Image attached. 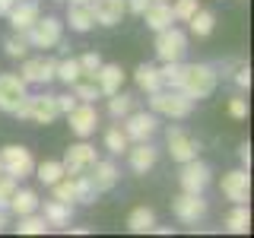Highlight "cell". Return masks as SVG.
<instances>
[{"label": "cell", "instance_id": "45", "mask_svg": "<svg viewBox=\"0 0 254 238\" xmlns=\"http://www.w3.org/2000/svg\"><path fill=\"white\" fill-rule=\"evenodd\" d=\"M238 159H242V169H251V143L238 146Z\"/></svg>", "mask_w": 254, "mask_h": 238}, {"label": "cell", "instance_id": "41", "mask_svg": "<svg viewBox=\"0 0 254 238\" xmlns=\"http://www.w3.org/2000/svg\"><path fill=\"white\" fill-rule=\"evenodd\" d=\"M232 79H235V86L242 92H248L251 89V67H248V63H238V67L232 70Z\"/></svg>", "mask_w": 254, "mask_h": 238}, {"label": "cell", "instance_id": "36", "mask_svg": "<svg viewBox=\"0 0 254 238\" xmlns=\"http://www.w3.org/2000/svg\"><path fill=\"white\" fill-rule=\"evenodd\" d=\"M29 38H26V32H13L10 38L3 42V51H6V58H13V60H22L29 54Z\"/></svg>", "mask_w": 254, "mask_h": 238}, {"label": "cell", "instance_id": "14", "mask_svg": "<svg viewBox=\"0 0 254 238\" xmlns=\"http://www.w3.org/2000/svg\"><path fill=\"white\" fill-rule=\"evenodd\" d=\"M172 213H175V219L178 222H197V219H203L206 216V200H203V194H188V190H181V197H175V203H172Z\"/></svg>", "mask_w": 254, "mask_h": 238}, {"label": "cell", "instance_id": "10", "mask_svg": "<svg viewBox=\"0 0 254 238\" xmlns=\"http://www.w3.org/2000/svg\"><path fill=\"white\" fill-rule=\"evenodd\" d=\"M26 95H29V83L19 73H0V111L3 115H13Z\"/></svg>", "mask_w": 254, "mask_h": 238}, {"label": "cell", "instance_id": "44", "mask_svg": "<svg viewBox=\"0 0 254 238\" xmlns=\"http://www.w3.org/2000/svg\"><path fill=\"white\" fill-rule=\"evenodd\" d=\"M127 3V13H133V16H140L143 10H146L149 3H153V0H124Z\"/></svg>", "mask_w": 254, "mask_h": 238}, {"label": "cell", "instance_id": "13", "mask_svg": "<svg viewBox=\"0 0 254 238\" xmlns=\"http://www.w3.org/2000/svg\"><path fill=\"white\" fill-rule=\"evenodd\" d=\"M95 146L92 143H86V140H79V143H73V146L64 153V172L67 175H83V172H89L92 169V162H95Z\"/></svg>", "mask_w": 254, "mask_h": 238}, {"label": "cell", "instance_id": "3", "mask_svg": "<svg viewBox=\"0 0 254 238\" xmlns=\"http://www.w3.org/2000/svg\"><path fill=\"white\" fill-rule=\"evenodd\" d=\"M19 121H32V124H54L61 118V111H58V102H54V95H26V99L16 105L13 111Z\"/></svg>", "mask_w": 254, "mask_h": 238}, {"label": "cell", "instance_id": "39", "mask_svg": "<svg viewBox=\"0 0 254 238\" xmlns=\"http://www.w3.org/2000/svg\"><path fill=\"white\" fill-rule=\"evenodd\" d=\"M76 60H79V70H83V79H95V70L102 67L99 51H86L83 58H76Z\"/></svg>", "mask_w": 254, "mask_h": 238}, {"label": "cell", "instance_id": "29", "mask_svg": "<svg viewBox=\"0 0 254 238\" xmlns=\"http://www.w3.org/2000/svg\"><path fill=\"white\" fill-rule=\"evenodd\" d=\"M16 219H19V222H16V232H19V235H45V232H51V226H48V222H45V216H42V213H26V216H16Z\"/></svg>", "mask_w": 254, "mask_h": 238}, {"label": "cell", "instance_id": "23", "mask_svg": "<svg viewBox=\"0 0 254 238\" xmlns=\"http://www.w3.org/2000/svg\"><path fill=\"white\" fill-rule=\"evenodd\" d=\"M67 26H70V32H76V35L92 32V29H95L92 3H70V10H67Z\"/></svg>", "mask_w": 254, "mask_h": 238}, {"label": "cell", "instance_id": "8", "mask_svg": "<svg viewBox=\"0 0 254 238\" xmlns=\"http://www.w3.org/2000/svg\"><path fill=\"white\" fill-rule=\"evenodd\" d=\"M210 181H213V172H210V165H206V162H200V159L181 162V175H178L181 190H188V194H203Z\"/></svg>", "mask_w": 254, "mask_h": 238}, {"label": "cell", "instance_id": "51", "mask_svg": "<svg viewBox=\"0 0 254 238\" xmlns=\"http://www.w3.org/2000/svg\"><path fill=\"white\" fill-rule=\"evenodd\" d=\"M13 3H16V0H13Z\"/></svg>", "mask_w": 254, "mask_h": 238}, {"label": "cell", "instance_id": "47", "mask_svg": "<svg viewBox=\"0 0 254 238\" xmlns=\"http://www.w3.org/2000/svg\"><path fill=\"white\" fill-rule=\"evenodd\" d=\"M13 6V0H0V16H6V10Z\"/></svg>", "mask_w": 254, "mask_h": 238}, {"label": "cell", "instance_id": "9", "mask_svg": "<svg viewBox=\"0 0 254 238\" xmlns=\"http://www.w3.org/2000/svg\"><path fill=\"white\" fill-rule=\"evenodd\" d=\"M165 143H169V156L175 162H190V159H197L200 153V140H194L185 127H169V133H165Z\"/></svg>", "mask_w": 254, "mask_h": 238}, {"label": "cell", "instance_id": "40", "mask_svg": "<svg viewBox=\"0 0 254 238\" xmlns=\"http://www.w3.org/2000/svg\"><path fill=\"white\" fill-rule=\"evenodd\" d=\"M16 187H19V181H16L13 175L0 172V210H6V206H10V197H13Z\"/></svg>", "mask_w": 254, "mask_h": 238}, {"label": "cell", "instance_id": "30", "mask_svg": "<svg viewBox=\"0 0 254 238\" xmlns=\"http://www.w3.org/2000/svg\"><path fill=\"white\" fill-rule=\"evenodd\" d=\"M73 178V203H95V184H92V178L89 175H70Z\"/></svg>", "mask_w": 254, "mask_h": 238}, {"label": "cell", "instance_id": "37", "mask_svg": "<svg viewBox=\"0 0 254 238\" xmlns=\"http://www.w3.org/2000/svg\"><path fill=\"white\" fill-rule=\"evenodd\" d=\"M73 95H76V102H95V99H102V92H99V86H95V79H83L79 76L73 86Z\"/></svg>", "mask_w": 254, "mask_h": 238}, {"label": "cell", "instance_id": "35", "mask_svg": "<svg viewBox=\"0 0 254 238\" xmlns=\"http://www.w3.org/2000/svg\"><path fill=\"white\" fill-rule=\"evenodd\" d=\"M32 175H35V178L42 181V184H48V187H51L54 181H61L67 172H64V162H54V159H48V162L35 165V172H32Z\"/></svg>", "mask_w": 254, "mask_h": 238}, {"label": "cell", "instance_id": "5", "mask_svg": "<svg viewBox=\"0 0 254 238\" xmlns=\"http://www.w3.org/2000/svg\"><path fill=\"white\" fill-rule=\"evenodd\" d=\"M0 165H3L6 175H13L19 181V178H29L35 172V156H32V149L19 146V143H10V146L0 149Z\"/></svg>", "mask_w": 254, "mask_h": 238}, {"label": "cell", "instance_id": "2", "mask_svg": "<svg viewBox=\"0 0 254 238\" xmlns=\"http://www.w3.org/2000/svg\"><path fill=\"white\" fill-rule=\"evenodd\" d=\"M149 111L153 115H165L172 121H181L194 111V99L185 95L181 89H156L149 92Z\"/></svg>", "mask_w": 254, "mask_h": 238}, {"label": "cell", "instance_id": "26", "mask_svg": "<svg viewBox=\"0 0 254 238\" xmlns=\"http://www.w3.org/2000/svg\"><path fill=\"white\" fill-rule=\"evenodd\" d=\"M133 83H137L140 92H156L162 89V83H159V67H153V63H140L137 70H133Z\"/></svg>", "mask_w": 254, "mask_h": 238}, {"label": "cell", "instance_id": "6", "mask_svg": "<svg viewBox=\"0 0 254 238\" xmlns=\"http://www.w3.org/2000/svg\"><path fill=\"white\" fill-rule=\"evenodd\" d=\"M121 127H124V133H127V140H130V143L153 140V133L159 130V115L133 108L130 115H124V118H121Z\"/></svg>", "mask_w": 254, "mask_h": 238}, {"label": "cell", "instance_id": "38", "mask_svg": "<svg viewBox=\"0 0 254 238\" xmlns=\"http://www.w3.org/2000/svg\"><path fill=\"white\" fill-rule=\"evenodd\" d=\"M197 6H200V0H172V16H175V22H188L190 16L197 13Z\"/></svg>", "mask_w": 254, "mask_h": 238}, {"label": "cell", "instance_id": "49", "mask_svg": "<svg viewBox=\"0 0 254 238\" xmlns=\"http://www.w3.org/2000/svg\"><path fill=\"white\" fill-rule=\"evenodd\" d=\"M0 172H3V165H0Z\"/></svg>", "mask_w": 254, "mask_h": 238}, {"label": "cell", "instance_id": "20", "mask_svg": "<svg viewBox=\"0 0 254 238\" xmlns=\"http://www.w3.org/2000/svg\"><path fill=\"white\" fill-rule=\"evenodd\" d=\"M143 16V22H146V29H153V32H162V29H169L175 26V16H172V0L165 3V0H153V3L146 6V10L140 13Z\"/></svg>", "mask_w": 254, "mask_h": 238}, {"label": "cell", "instance_id": "48", "mask_svg": "<svg viewBox=\"0 0 254 238\" xmlns=\"http://www.w3.org/2000/svg\"><path fill=\"white\" fill-rule=\"evenodd\" d=\"M70 3H89V0H70Z\"/></svg>", "mask_w": 254, "mask_h": 238}, {"label": "cell", "instance_id": "4", "mask_svg": "<svg viewBox=\"0 0 254 238\" xmlns=\"http://www.w3.org/2000/svg\"><path fill=\"white\" fill-rule=\"evenodd\" d=\"M26 38L32 48H42V51H48V48H58L61 38H64V22L58 19V16H38L35 22L26 29Z\"/></svg>", "mask_w": 254, "mask_h": 238}, {"label": "cell", "instance_id": "28", "mask_svg": "<svg viewBox=\"0 0 254 238\" xmlns=\"http://www.w3.org/2000/svg\"><path fill=\"white\" fill-rule=\"evenodd\" d=\"M153 226H156V213L149 210V206H137V210H130V216H127V229H130L133 235H146Z\"/></svg>", "mask_w": 254, "mask_h": 238}, {"label": "cell", "instance_id": "50", "mask_svg": "<svg viewBox=\"0 0 254 238\" xmlns=\"http://www.w3.org/2000/svg\"><path fill=\"white\" fill-rule=\"evenodd\" d=\"M165 3H169V0H165Z\"/></svg>", "mask_w": 254, "mask_h": 238}, {"label": "cell", "instance_id": "19", "mask_svg": "<svg viewBox=\"0 0 254 238\" xmlns=\"http://www.w3.org/2000/svg\"><path fill=\"white\" fill-rule=\"evenodd\" d=\"M86 175L92 178L95 190H99V194H105V190H111V187L118 184V175H121V172H118V165L111 162V159H95L92 169L86 172Z\"/></svg>", "mask_w": 254, "mask_h": 238}, {"label": "cell", "instance_id": "27", "mask_svg": "<svg viewBox=\"0 0 254 238\" xmlns=\"http://www.w3.org/2000/svg\"><path fill=\"white\" fill-rule=\"evenodd\" d=\"M226 229L232 235H248L251 232V210H248V203H235V210L226 216Z\"/></svg>", "mask_w": 254, "mask_h": 238}, {"label": "cell", "instance_id": "21", "mask_svg": "<svg viewBox=\"0 0 254 238\" xmlns=\"http://www.w3.org/2000/svg\"><path fill=\"white\" fill-rule=\"evenodd\" d=\"M38 210H42V216L45 222L51 229H67L70 226V219H73V203H64V200H45V206L38 203Z\"/></svg>", "mask_w": 254, "mask_h": 238}, {"label": "cell", "instance_id": "33", "mask_svg": "<svg viewBox=\"0 0 254 238\" xmlns=\"http://www.w3.org/2000/svg\"><path fill=\"white\" fill-rule=\"evenodd\" d=\"M127 146H130V140H127L121 121H118L115 127H108V130H105V149H108V153L111 156H121V153H127Z\"/></svg>", "mask_w": 254, "mask_h": 238}, {"label": "cell", "instance_id": "42", "mask_svg": "<svg viewBox=\"0 0 254 238\" xmlns=\"http://www.w3.org/2000/svg\"><path fill=\"white\" fill-rule=\"evenodd\" d=\"M229 115H232L235 121H245V118H248V99H245V95L229 99Z\"/></svg>", "mask_w": 254, "mask_h": 238}, {"label": "cell", "instance_id": "11", "mask_svg": "<svg viewBox=\"0 0 254 238\" xmlns=\"http://www.w3.org/2000/svg\"><path fill=\"white\" fill-rule=\"evenodd\" d=\"M64 118L70 121V130H73L79 140L92 137L95 127H99V108H95V102H76V108L67 111Z\"/></svg>", "mask_w": 254, "mask_h": 238}, {"label": "cell", "instance_id": "46", "mask_svg": "<svg viewBox=\"0 0 254 238\" xmlns=\"http://www.w3.org/2000/svg\"><path fill=\"white\" fill-rule=\"evenodd\" d=\"M10 226V210H0V232Z\"/></svg>", "mask_w": 254, "mask_h": 238}, {"label": "cell", "instance_id": "43", "mask_svg": "<svg viewBox=\"0 0 254 238\" xmlns=\"http://www.w3.org/2000/svg\"><path fill=\"white\" fill-rule=\"evenodd\" d=\"M54 102H58V111H61V115H67V111H73V108H76V95H73V92H67V95H54Z\"/></svg>", "mask_w": 254, "mask_h": 238}, {"label": "cell", "instance_id": "32", "mask_svg": "<svg viewBox=\"0 0 254 238\" xmlns=\"http://www.w3.org/2000/svg\"><path fill=\"white\" fill-rule=\"evenodd\" d=\"M181 70H185L181 60H162V67H159V83H162V89H178Z\"/></svg>", "mask_w": 254, "mask_h": 238}, {"label": "cell", "instance_id": "22", "mask_svg": "<svg viewBox=\"0 0 254 238\" xmlns=\"http://www.w3.org/2000/svg\"><path fill=\"white\" fill-rule=\"evenodd\" d=\"M95 86H99V92L105 95V99L115 95L124 86V70L118 67V63H105V60H102V67L95 70Z\"/></svg>", "mask_w": 254, "mask_h": 238}, {"label": "cell", "instance_id": "24", "mask_svg": "<svg viewBox=\"0 0 254 238\" xmlns=\"http://www.w3.org/2000/svg\"><path fill=\"white\" fill-rule=\"evenodd\" d=\"M38 203H42V200H38V194L32 187H16L6 210H10L13 216H26V213H35L38 210Z\"/></svg>", "mask_w": 254, "mask_h": 238}, {"label": "cell", "instance_id": "17", "mask_svg": "<svg viewBox=\"0 0 254 238\" xmlns=\"http://www.w3.org/2000/svg\"><path fill=\"white\" fill-rule=\"evenodd\" d=\"M92 3V13H95V26H118V22L127 16V3L124 0H89Z\"/></svg>", "mask_w": 254, "mask_h": 238}, {"label": "cell", "instance_id": "7", "mask_svg": "<svg viewBox=\"0 0 254 238\" xmlns=\"http://www.w3.org/2000/svg\"><path fill=\"white\" fill-rule=\"evenodd\" d=\"M156 58L159 60H181L188 54V35L178 26H169L162 32H156Z\"/></svg>", "mask_w": 254, "mask_h": 238}, {"label": "cell", "instance_id": "16", "mask_svg": "<svg viewBox=\"0 0 254 238\" xmlns=\"http://www.w3.org/2000/svg\"><path fill=\"white\" fill-rule=\"evenodd\" d=\"M38 16H42V6L35 0H16L10 10H6V22L13 26V32H26Z\"/></svg>", "mask_w": 254, "mask_h": 238}, {"label": "cell", "instance_id": "15", "mask_svg": "<svg viewBox=\"0 0 254 238\" xmlns=\"http://www.w3.org/2000/svg\"><path fill=\"white\" fill-rule=\"evenodd\" d=\"M222 194H226L232 203H248V197H251V175H248V169H232V172L222 175Z\"/></svg>", "mask_w": 254, "mask_h": 238}, {"label": "cell", "instance_id": "34", "mask_svg": "<svg viewBox=\"0 0 254 238\" xmlns=\"http://www.w3.org/2000/svg\"><path fill=\"white\" fill-rule=\"evenodd\" d=\"M79 76H83V70H79V60H76V58H64V60H58V70H54V79H58V83L73 86Z\"/></svg>", "mask_w": 254, "mask_h": 238}, {"label": "cell", "instance_id": "31", "mask_svg": "<svg viewBox=\"0 0 254 238\" xmlns=\"http://www.w3.org/2000/svg\"><path fill=\"white\" fill-rule=\"evenodd\" d=\"M133 108H137V99H133V95H127L121 89H118L115 95H108V115L115 118V121H121V118L130 115Z\"/></svg>", "mask_w": 254, "mask_h": 238}, {"label": "cell", "instance_id": "1", "mask_svg": "<svg viewBox=\"0 0 254 238\" xmlns=\"http://www.w3.org/2000/svg\"><path fill=\"white\" fill-rule=\"evenodd\" d=\"M219 86V70L210 67V63H185V70H181V86L178 89L190 95L194 102L206 99V95H213Z\"/></svg>", "mask_w": 254, "mask_h": 238}, {"label": "cell", "instance_id": "25", "mask_svg": "<svg viewBox=\"0 0 254 238\" xmlns=\"http://www.w3.org/2000/svg\"><path fill=\"white\" fill-rule=\"evenodd\" d=\"M188 29H190L194 38H206V35H213V29H216V16L210 10H203V6H197V13L188 19Z\"/></svg>", "mask_w": 254, "mask_h": 238}, {"label": "cell", "instance_id": "18", "mask_svg": "<svg viewBox=\"0 0 254 238\" xmlns=\"http://www.w3.org/2000/svg\"><path fill=\"white\" fill-rule=\"evenodd\" d=\"M156 159H159V149H156L149 140L127 146V162H130V169L137 172V175H146V172L156 165Z\"/></svg>", "mask_w": 254, "mask_h": 238}, {"label": "cell", "instance_id": "12", "mask_svg": "<svg viewBox=\"0 0 254 238\" xmlns=\"http://www.w3.org/2000/svg\"><path fill=\"white\" fill-rule=\"evenodd\" d=\"M54 70H58V60L48 58V54H42V58H22V70L19 76L26 79L29 86H48L54 79Z\"/></svg>", "mask_w": 254, "mask_h": 238}]
</instances>
